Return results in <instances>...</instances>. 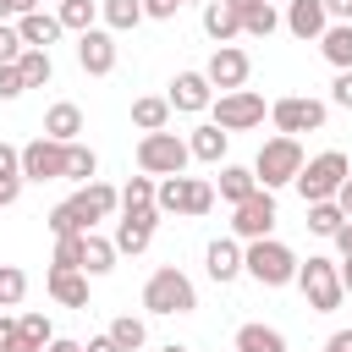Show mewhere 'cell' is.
Returning <instances> with one entry per match:
<instances>
[{
  "label": "cell",
  "mask_w": 352,
  "mask_h": 352,
  "mask_svg": "<svg viewBox=\"0 0 352 352\" xmlns=\"http://www.w3.org/2000/svg\"><path fill=\"white\" fill-rule=\"evenodd\" d=\"M154 209H160V214H187V220H198V214L214 209V182L187 176V170L154 176Z\"/></svg>",
  "instance_id": "1"
},
{
  "label": "cell",
  "mask_w": 352,
  "mask_h": 352,
  "mask_svg": "<svg viewBox=\"0 0 352 352\" xmlns=\"http://www.w3.org/2000/svg\"><path fill=\"white\" fill-rule=\"evenodd\" d=\"M242 275H253L258 286L280 292L297 280V253L280 242V236H258V242H242Z\"/></svg>",
  "instance_id": "2"
},
{
  "label": "cell",
  "mask_w": 352,
  "mask_h": 352,
  "mask_svg": "<svg viewBox=\"0 0 352 352\" xmlns=\"http://www.w3.org/2000/svg\"><path fill=\"white\" fill-rule=\"evenodd\" d=\"M292 286L302 292V302H308L314 314H336V308H341V297H346L341 270H336V258H324V253L297 258V280H292Z\"/></svg>",
  "instance_id": "3"
},
{
  "label": "cell",
  "mask_w": 352,
  "mask_h": 352,
  "mask_svg": "<svg viewBox=\"0 0 352 352\" xmlns=\"http://www.w3.org/2000/svg\"><path fill=\"white\" fill-rule=\"evenodd\" d=\"M143 308L160 314V319H170V314H192V308H198V286H192L176 264H160V270L143 280Z\"/></svg>",
  "instance_id": "4"
},
{
  "label": "cell",
  "mask_w": 352,
  "mask_h": 352,
  "mask_svg": "<svg viewBox=\"0 0 352 352\" xmlns=\"http://www.w3.org/2000/svg\"><path fill=\"white\" fill-rule=\"evenodd\" d=\"M302 143L297 138H286V132H275V138H264L258 143V154H253V176H258V187H292V176L302 170Z\"/></svg>",
  "instance_id": "5"
},
{
  "label": "cell",
  "mask_w": 352,
  "mask_h": 352,
  "mask_svg": "<svg viewBox=\"0 0 352 352\" xmlns=\"http://www.w3.org/2000/svg\"><path fill=\"white\" fill-rule=\"evenodd\" d=\"M352 176V160L341 154V148H324V154H314V160H302V170L292 176V187L302 192V204H324V198H336V187Z\"/></svg>",
  "instance_id": "6"
},
{
  "label": "cell",
  "mask_w": 352,
  "mask_h": 352,
  "mask_svg": "<svg viewBox=\"0 0 352 352\" xmlns=\"http://www.w3.org/2000/svg\"><path fill=\"white\" fill-rule=\"evenodd\" d=\"M209 116H214L220 132H248V126H264L270 104H264V94H253V88H231V94H214Z\"/></svg>",
  "instance_id": "7"
},
{
  "label": "cell",
  "mask_w": 352,
  "mask_h": 352,
  "mask_svg": "<svg viewBox=\"0 0 352 352\" xmlns=\"http://www.w3.org/2000/svg\"><path fill=\"white\" fill-rule=\"evenodd\" d=\"M187 138H176V132H143L138 138V170L143 176H176V170H187Z\"/></svg>",
  "instance_id": "8"
},
{
  "label": "cell",
  "mask_w": 352,
  "mask_h": 352,
  "mask_svg": "<svg viewBox=\"0 0 352 352\" xmlns=\"http://www.w3.org/2000/svg\"><path fill=\"white\" fill-rule=\"evenodd\" d=\"M231 236H236V242L275 236V192H270V187H258V192H248L242 204H231Z\"/></svg>",
  "instance_id": "9"
},
{
  "label": "cell",
  "mask_w": 352,
  "mask_h": 352,
  "mask_svg": "<svg viewBox=\"0 0 352 352\" xmlns=\"http://www.w3.org/2000/svg\"><path fill=\"white\" fill-rule=\"evenodd\" d=\"M324 116H330L324 99H308V94H286V99L270 104V121H275V132H286V138H297V132H319Z\"/></svg>",
  "instance_id": "10"
},
{
  "label": "cell",
  "mask_w": 352,
  "mask_h": 352,
  "mask_svg": "<svg viewBox=\"0 0 352 352\" xmlns=\"http://www.w3.org/2000/svg\"><path fill=\"white\" fill-rule=\"evenodd\" d=\"M66 176V143H55V138H33V143H22V182H60Z\"/></svg>",
  "instance_id": "11"
},
{
  "label": "cell",
  "mask_w": 352,
  "mask_h": 352,
  "mask_svg": "<svg viewBox=\"0 0 352 352\" xmlns=\"http://www.w3.org/2000/svg\"><path fill=\"white\" fill-rule=\"evenodd\" d=\"M116 60H121V44H116L110 28H88V33H77V66H82L88 77H110Z\"/></svg>",
  "instance_id": "12"
},
{
  "label": "cell",
  "mask_w": 352,
  "mask_h": 352,
  "mask_svg": "<svg viewBox=\"0 0 352 352\" xmlns=\"http://www.w3.org/2000/svg\"><path fill=\"white\" fill-rule=\"evenodd\" d=\"M248 72H253V60H248V50H236V44H214V55H209V66H204V77H209L220 94L248 88Z\"/></svg>",
  "instance_id": "13"
},
{
  "label": "cell",
  "mask_w": 352,
  "mask_h": 352,
  "mask_svg": "<svg viewBox=\"0 0 352 352\" xmlns=\"http://www.w3.org/2000/svg\"><path fill=\"white\" fill-rule=\"evenodd\" d=\"M72 209H77V214H82V226L94 231L99 220H110V214L121 209V187H110V182H99V176H94V182H82V187L72 192Z\"/></svg>",
  "instance_id": "14"
},
{
  "label": "cell",
  "mask_w": 352,
  "mask_h": 352,
  "mask_svg": "<svg viewBox=\"0 0 352 352\" xmlns=\"http://www.w3.org/2000/svg\"><path fill=\"white\" fill-rule=\"evenodd\" d=\"M165 99H170V110H182V116H204V110L214 104V82H209L204 72H176Z\"/></svg>",
  "instance_id": "15"
},
{
  "label": "cell",
  "mask_w": 352,
  "mask_h": 352,
  "mask_svg": "<svg viewBox=\"0 0 352 352\" xmlns=\"http://www.w3.org/2000/svg\"><path fill=\"white\" fill-rule=\"evenodd\" d=\"M154 226H160V209H121V220H116V253H143L148 242H154Z\"/></svg>",
  "instance_id": "16"
},
{
  "label": "cell",
  "mask_w": 352,
  "mask_h": 352,
  "mask_svg": "<svg viewBox=\"0 0 352 352\" xmlns=\"http://www.w3.org/2000/svg\"><path fill=\"white\" fill-rule=\"evenodd\" d=\"M280 28H286L292 38H302V44H314V38L330 28V11H324V0H286Z\"/></svg>",
  "instance_id": "17"
},
{
  "label": "cell",
  "mask_w": 352,
  "mask_h": 352,
  "mask_svg": "<svg viewBox=\"0 0 352 352\" xmlns=\"http://www.w3.org/2000/svg\"><path fill=\"white\" fill-rule=\"evenodd\" d=\"M204 270H209L214 286H231V280L242 275V242H236V236H214V242L204 248Z\"/></svg>",
  "instance_id": "18"
},
{
  "label": "cell",
  "mask_w": 352,
  "mask_h": 352,
  "mask_svg": "<svg viewBox=\"0 0 352 352\" xmlns=\"http://www.w3.org/2000/svg\"><path fill=\"white\" fill-rule=\"evenodd\" d=\"M88 280H94L88 270H50L44 275V286L60 308H88Z\"/></svg>",
  "instance_id": "19"
},
{
  "label": "cell",
  "mask_w": 352,
  "mask_h": 352,
  "mask_svg": "<svg viewBox=\"0 0 352 352\" xmlns=\"http://www.w3.org/2000/svg\"><path fill=\"white\" fill-rule=\"evenodd\" d=\"M16 33H22L28 50H50L66 28H60V16H50V11H22V16H16Z\"/></svg>",
  "instance_id": "20"
},
{
  "label": "cell",
  "mask_w": 352,
  "mask_h": 352,
  "mask_svg": "<svg viewBox=\"0 0 352 352\" xmlns=\"http://www.w3.org/2000/svg\"><path fill=\"white\" fill-rule=\"evenodd\" d=\"M44 138H55V143H77V138H82V110H77L72 99H55V104L44 110Z\"/></svg>",
  "instance_id": "21"
},
{
  "label": "cell",
  "mask_w": 352,
  "mask_h": 352,
  "mask_svg": "<svg viewBox=\"0 0 352 352\" xmlns=\"http://www.w3.org/2000/svg\"><path fill=\"white\" fill-rule=\"evenodd\" d=\"M226 148H231V132H220L214 121L192 126V138H187V154H192V160H204V165H220V160H226Z\"/></svg>",
  "instance_id": "22"
},
{
  "label": "cell",
  "mask_w": 352,
  "mask_h": 352,
  "mask_svg": "<svg viewBox=\"0 0 352 352\" xmlns=\"http://www.w3.org/2000/svg\"><path fill=\"white\" fill-rule=\"evenodd\" d=\"M314 44H319V55H324L336 72H352V22H330Z\"/></svg>",
  "instance_id": "23"
},
{
  "label": "cell",
  "mask_w": 352,
  "mask_h": 352,
  "mask_svg": "<svg viewBox=\"0 0 352 352\" xmlns=\"http://www.w3.org/2000/svg\"><path fill=\"white\" fill-rule=\"evenodd\" d=\"M132 126H138V132H165V126H170V99H165V94L132 99Z\"/></svg>",
  "instance_id": "24"
},
{
  "label": "cell",
  "mask_w": 352,
  "mask_h": 352,
  "mask_svg": "<svg viewBox=\"0 0 352 352\" xmlns=\"http://www.w3.org/2000/svg\"><path fill=\"white\" fill-rule=\"evenodd\" d=\"M248 192H258V176H253V165H220L214 198H226V204H242Z\"/></svg>",
  "instance_id": "25"
},
{
  "label": "cell",
  "mask_w": 352,
  "mask_h": 352,
  "mask_svg": "<svg viewBox=\"0 0 352 352\" xmlns=\"http://www.w3.org/2000/svg\"><path fill=\"white\" fill-rule=\"evenodd\" d=\"M204 33H209L214 44H231V38L242 33V16H236L226 0H204Z\"/></svg>",
  "instance_id": "26"
},
{
  "label": "cell",
  "mask_w": 352,
  "mask_h": 352,
  "mask_svg": "<svg viewBox=\"0 0 352 352\" xmlns=\"http://www.w3.org/2000/svg\"><path fill=\"white\" fill-rule=\"evenodd\" d=\"M116 258H121V253H116V242H110V236L82 231V270H88V275H110V270H116Z\"/></svg>",
  "instance_id": "27"
},
{
  "label": "cell",
  "mask_w": 352,
  "mask_h": 352,
  "mask_svg": "<svg viewBox=\"0 0 352 352\" xmlns=\"http://www.w3.org/2000/svg\"><path fill=\"white\" fill-rule=\"evenodd\" d=\"M138 22H143V0H99V28L132 33Z\"/></svg>",
  "instance_id": "28"
},
{
  "label": "cell",
  "mask_w": 352,
  "mask_h": 352,
  "mask_svg": "<svg viewBox=\"0 0 352 352\" xmlns=\"http://www.w3.org/2000/svg\"><path fill=\"white\" fill-rule=\"evenodd\" d=\"M231 352H286V336L275 324H242L236 341H231Z\"/></svg>",
  "instance_id": "29"
},
{
  "label": "cell",
  "mask_w": 352,
  "mask_h": 352,
  "mask_svg": "<svg viewBox=\"0 0 352 352\" xmlns=\"http://www.w3.org/2000/svg\"><path fill=\"white\" fill-rule=\"evenodd\" d=\"M55 16L66 33H88L99 28V0H55Z\"/></svg>",
  "instance_id": "30"
},
{
  "label": "cell",
  "mask_w": 352,
  "mask_h": 352,
  "mask_svg": "<svg viewBox=\"0 0 352 352\" xmlns=\"http://www.w3.org/2000/svg\"><path fill=\"white\" fill-rule=\"evenodd\" d=\"M16 72H22L28 88H44V82L55 77V60H50V50H22V55H16Z\"/></svg>",
  "instance_id": "31"
},
{
  "label": "cell",
  "mask_w": 352,
  "mask_h": 352,
  "mask_svg": "<svg viewBox=\"0 0 352 352\" xmlns=\"http://www.w3.org/2000/svg\"><path fill=\"white\" fill-rule=\"evenodd\" d=\"M99 176V154L77 138V143H66V182H94Z\"/></svg>",
  "instance_id": "32"
},
{
  "label": "cell",
  "mask_w": 352,
  "mask_h": 352,
  "mask_svg": "<svg viewBox=\"0 0 352 352\" xmlns=\"http://www.w3.org/2000/svg\"><path fill=\"white\" fill-rule=\"evenodd\" d=\"M110 341H116L121 352H138V346L148 341V324H143L138 314H121V319H110Z\"/></svg>",
  "instance_id": "33"
},
{
  "label": "cell",
  "mask_w": 352,
  "mask_h": 352,
  "mask_svg": "<svg viewBox=\"0 0 352 352\" xmlns=\"http://www.w3.org/2000/svg\"><path fill=\"white\" fill-rule=\"evenodd\" d=\"M275 28H280V11H275L270 0H258V6L242 16V33H248V38H270Z\"/></svg>",
  "instance_id": "34"
},
{
  "label": "cell",
  "mask_w": 352,
  "mask_h": 352,
  "mask_svg": "<svg viewBox=\"0 0 352 352\" xmlns=\"http://www.w3.org/2000/svg\"><path fill=\"white\" fill-rule=\"evenodd\" d=\"M341 220H346V214L336 209V198L308 204V231H314V236H336V231H341Z\"/></svg>",
  "instance_id": "35"
},
{
  "label": "cell",
  "mask_w": 352,
  "mask_h": 352,
  "mask_svg": "<svg viewBox=\"0 0 352 352\" xmlns=\"http://www.w3.org/2000/svg\"><path fill=\"white\" fill-rule=\"evenodd\" d=\"M16 330H22V336H28L38 352L55 341V324H50V314H38V308H33V314H22V319H16Z\"/></svg>",
  "instance_id": "36"
},
{
  "label": "cell",
  "mask_w": 352,
  "mask_h": 352,
  "mask_svg": "<svg viewBox=\"0 0 352 352\" xmlns=\"http://www.w3.org/2000/svg\"><path fill=\"white\" fill-rule=\"evenodd\" d=\"M28 297V275L16 264H0V308H16Z\"/></svg>",
  "instance_id": "37"
},
{
  "label": "cell",
  "mask_w": 352,
  "mask_h": 352,
  "mask_svg": "<svg viewBox=\"0 0 352 352\" xmlns=\"http://www.w3.org/2000/svg\"><path fill=\"white\" fill-rule=\"evenodd\" d=\"M121 209H154V176H132L121 187Z\"/></svg>",
  "instance_id": "38"
},
{
  "label": "cell",
  "mask_w": 352,
  "mask_h": 352,
  "mask_svg": "<svg viewBox=\"0 0 352 352\" xmlns=\"http://www.w3.org/2000/svg\"><path fill=\"white\" fill-rule=\"evenodd\" d=\"M50 270H82V236H55Z\"/></svg>",
  "instance_id": "39"
},
{
  "label": "cell",
  "mask_w": 352,
  "mask_h": 352,
  "mask_svg": "<svg viewBox=\"0 0 352 352\" xmlns=\"http://www.w3.org/2000/svg\"><path fill=\"white\" fill-rule=\"evenodd\" d=\"M28 44H22V33H16V22H0V66H11L16 55H22Z\"/></svg>",
  "instance_id": "40"
},
{
  "label": "cell",
  "mask_w": 352,
  "mask_h": 352,
  "mask_svg": "<svg viewBox=\"0 0 352 352\" xmlns=\"http://www.w3.org/2000/svg\"><path fill=\"white\" fill-rule=\"evenodd\" d=\"M28 94V82H22V72H16V60L11 66H0V99L11 104V99H22Z\"/></svg>",
  "instance_id": "41"
},
{
  "label": "cell",
  "mask_w": 352,
  "mask_h": 352,
  "mask_svg": "<svg viewBox=\"0 0 352 352\" xmlns=\"http://www.w3.org/2000/svg\"><path fill=\"white\" fill-rule=\"evenodd\" d=\"M0 176H22V148L0 138Z\"/></svg>",
  "instance_id": "42"
},
{
  "label": "cell",
  "mask_w": 352,
  "mask_h": 352,
  "mask_svg": "<svg viewBox=\"0 0 352 352\" xmlns=\"http://www.w3.org/2000/svg\"><path fill=\"white\" fill-rule=\"evenodd\" d=\"M330 104L352 110V72H336V82H330Z\"/></svg>",
  "instance_id": "43"
},
{
  "label": "cell",
  "mask_w": 352,
  "mask_h": 352,
  "mask_svg": "<svg viewBox=\"0 0 352 352\" xmlns=\"http://www.w3.org/2000/svg\"><path fill=\"white\" fill-rule=\"evenodd\" d=\"M182 11V0H143V16H154V22H170Z\"/></svg>",
  "instance_id": "44"
},
{
  "label": "cell",
  "mask_w": 352,
  "mask_h": 352,
  "mask_svg": "<svg viewBox=\"0 0 352 352\" xmlns=\"http://www.w3.org/2000/svg\"><path fill=\"white\" fill-rule=\"evenodd\" d=\"M22 198V176H0V209H11Z\"/></svg>",
  "instance_id": "45"
},
{
  "label": "cell",
  "mask_w": 352,
  "mask_h": 352,
  "mask_svg": "<svg viewBox=\"0 0 352 352\" xmlns=\"http://www.w3.org/2000/svg\"><path fill=\"white\" fill-rule=\"evenodd\" d=\"M330 242H336V253H341V258H352V214L341 220V231H336Z\"/></svg>",
  "instance_id": "46"
},
{
  "label": "cell",
  "mask_w": 352,
  "mask_h": 352,
  "mask_svg": "<svg viewBox=\"0 0 352 352\" xmlns=\"http://www.w3.org/2000/svg\"><path fill=\"white\" fill-rule=\"evenodd\" d=\"M82 352H121V346H116V341H110V330H104V336H88V341H82Z\"/></svg>",
  "instance_id": "47"
},
{
  "label": "cell",
  "mask_w": 352,
  "mask_h": 352,
  "mask_svg": "<svg viewBox=\"0 0 352 352\" xmlns=\"http://www.w3.org/2000/svg\"><path fill=\"white\" fill-rule=\"evenodd\" d=\"M324 11H330V22H352V0H324Z\"/></svg>",
  "instance_id": "48"
},
{
  "label": "cell",
  "mask_w": 352,
  "mask_h": 352,
  "mask_svg": "<svg viewBox=\"0 0 352 352\" xmlns=\"http://www.w3.org/2000/svg\"><path fill=\"white\" fill-rule=\"evenodd\" d=\"M336 209H341V214H352V176L336 187Z\"/></svg>",
  "instance_id": "49"
},
{
  "label": "cell",
  "mask_w": 352,
  "mask_h": 352,
  "mask_svg": "<svg viewBox=\"0 0 352 352\" xmlns=\"http://www.w3.org/2000/svg\"><path fill=\"white\" fill-rule=\"evenodd\" d=\"M324 352H352V330H336V336L324 341Z\"/></svg>",
  "instance_id": "50"
},
{
  "label": "cell",
  "mask_w": 352,
  "mask_h": 352,
  "mask_svg": "<svg viewBox=\"0 0 352 352\" xmlns=\"http://www.w3.org/2000/svg\"><path fill=\"white\" fill-rule=\"evenodd\" d=\"M0 352H38V346H33V341H28V336H22V330H16V336H11V341H6V346H0Z\"/></svg>",
  "instance_id": "51"
},
{
  "label": "cell",
  "mask_w": 352,
  "mask_h": 352,
  "mask_svg": "<svg viewBox=\"0 0 352 352\" xmlns=\"http://www.w3.org/2000/svg\"><path fill=\"white\" fill-rule=\"evenodd\" d=\"M22 16V0H0V22H16Z\"/></svg>",
  "instance_id": "52"
},
{
  "label": "cell",
  "mask_w": 352,
  "mask_h": 352,
  "mask_svg": "<svg viewBox=\"0 0 352 352\" xmlns=\"http://www.w3.org/2000/svg\"><path fill=\"white\" fill-rule=\"evenodd\" d=\"M44 352H82V341H66V336H55V341H50Z\"/></svg>",
  "instance_id": "53"
},
{
  "label": "cell",
  "mask_w": 352,
  "mask_h": 352,
  "mask_svg": "<svg viewBox=\"0 0 352 352\" xmlns=\"http://www.w3.org/2000/svg\"><path fill=\"white\" fill-rule=\"evenodd\" d=\"M11 336H16V319H11V314H0V346H6Z\"/></svg>",
  "instance_id": "54"
},
{
  "label": "cell",
  "mask_w": 352,
  "mask_h": 352,
  "mask_svg": "<svg viewBox=\"0 0 352 352\" xmlns=\"http://www.w3.org/2000/svg\"><path fill=\"white\" fill-rule=\"evenodd\" d=\"M336 270H341V286L352 292V258H336Z\"/></svg>",
  "instance_id": "55"
},
{
  "label": "cell",
  "mask_w": 352,
  "mask_h": 352,
  "mask_svg": "<svg viewBox=\"0 0 352 352\" xmlns=\"http://www.w3.org/2000/svg\"><path fill=\"white\" fill-rule=\"evenodd\" d=\"M226 6H231V11H236V16H248V11H253V6H258V0H226Z\"/></svg>",
  "instance_id": "56"
},
{
  "label": "cell",
  "mask_w": 352,
  "mask_h": 352,
  "mask_svg": "<svg viewBox=\"0 0 352 352\" xmlns=\"http://www.w3.org/2000/svg\"><path fill=\"white\" fill-rule=\"evenodd\" d=\"M22 11H38V0H22Z\"/></svg>",
  "instance_id": "57"
},
{
  "label": "cell",
  "mask_w": 352,
  "mask_h": 352,
  "mask_svg": "<svg viewBox=\"0 0 352 352\" xmlns=\"http://www.w3.org/2000/svg\"><path fill=\"white\" fill-rule=\"evenodd\" d=\"M160 352H187V346H176V341H170V346H160Z\"/></svg>",
  "instance_id": "58"
},
{
  "label": "cell",
  "mask_w": 352,
  "mask_h": 352,
  "mask_svg": "<svg viewBox=\"0 0 352 352\" xmlns=\"http://www.w3.org/2000/svg\"><path fill=\"white\" fill-rule=\"evenodd\" d=\"M182 6H204V0H182Z\"/></svg>",
  "instance_id": "59"
},
{
  "label": "cell",
  "mask_w": 352,
  "mask_h": 352,
  "mask_svg": "<svg viewBox=\"0 0 352 352\" xmlns=\"http://www.w3.org/2000/svg\"><path fill=\"white\" fill-rule=\"evenodd\" d=\"M270 6H286V0H270Z\"/></svg>",
  "instance_id": "60"
}]
</instances>
